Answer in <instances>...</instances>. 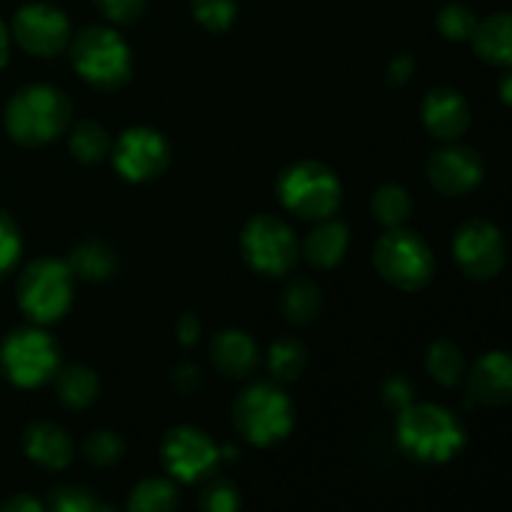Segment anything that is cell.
Returning <instances> with one entry per match:
<instances>
[{
    "instance_id": "cell-1",
    "label": "cell",
    "mask_w": 512,
    "mask_h": 512,
    "mask_svg": "<svg viewBox=\"0 0 512 512\" xmlns=\"http://www.w3.org/2000/svg\"><path fill=\"white\" fill-rule=\"evenodd\" d=\"M400 448L420 463H448L465 445V430L440 405H408L398 420Z\"/></svg>"
},
{
    "instance_id": "cell-2",
    "label": "cell",
    "mask_w": 512,
    "mask_h": 512,
    "mask_svg": "<svg viewBox=\"0 0 512 512\" xmlns=\"http://www.w3.org/2000/svg\"><path fill=\"white\" fill-rule=\"evenodd\" d=\"M70 120V103L60 90L50 85H30L20 93L13 95V100L5 108V128L10 138L28 148L50 143L65 130Z\"/></svg>"
},
{
    "instance_id": "cell-3",
    "label": "cell",
    "mask_w": 512,
    "mask_h": 512,
    "mask_svg": "<svg viewBox=\"0 0 512 512\" xmlns=\"http://www.w3.org/2000/svg\"><path fill=\"white\" fill-rule=\"evenodd\" d=\"M235 428L248 443L273 445L293 428V408L283 390L268 383L253 385L238 398L233 410Z\"/></svg>"
},
{
    "instance_id": "cell-4",
    "label": "cell",
    "mask_w": 512,
    "mask_h": 512,
    "mask_svg": "<svg viewBox=\"0 0 512 512\" xmlns=\"http://www.w3.org/2000/svg\"><path fill=\"white\" fill-rule=\"evenodd\" d=\"M73 63L88 83L98 88H120L130 75V53L118 33L108 28H85L75 38Z\"/></svg>"
},
{
    "instance_id": "cell-5",
    "label": "cell",
    "mask_w": 512,
    "mask_h": 512,
    "mask_svg": "<svg viewBox=\"0 0 512 512\" xmlns=\"http://www.w3.org/2000/svg\"><path fill=\"white\" fill-rule=\"evenodd\" d=\"M375 268L400 290H420L433 278V253L423 238L408 230H393L375 245Z\"/></svg>"
},
{
    "instance_id": "cell-6",
    "label": "cell",
    "mask_w": 512,
    "mask_h": 512,
    "mask_svg": "<svg viewBox=\"0 0 512 512\" xmlns=\"http://www.w3.org/2000/svg\"><path fill=\"white\" fill-rule=\"evenodd\" d=\"M278 190L285 208L308 220L328 218L340 203L338 178L320 163H298L285 170Z\"/></svg>"
},
{
    "instance_id": "cell-7",
    "label": "cell",
    "mask_w": 512,
    "mask_h": 512,
    "mask_svg": "<svg viewBox=\"0 0 512 512\" xmlns=\"http://www.w3.org/2000/svg\"><path fill=\"white\" fill-rule=\"evenodd\" d=\"M18 303L35 323H53L70 305V268L60 260H35L18 280Z\"/></svg>"
},
{
    "instance_id": "cell-8",
    "label": "cell",
    "mask_w": 512,
    "mask_h": 512,
    "mask_svg": "<svg viewBox=\"0 0 512 512\" xmlns=\"http://www.w3.org/2000/svg\"><path fill=\"white\" fill-rule=\"evenodd\" d=\"M0 368L18 388H35L58 368V348L40 330H15L0 345Z\"/></svg>"
},
{
    "instance_id": "cell-9",
    "label": "cell",
    "mask_w": 512,
    "mask_h": 512,
    "mask_svg": "<svg viewBox=\"0 0 512 512\" xmlns=\"http://www.w3.org/2000/svg\"><path fill=\"white\" fill-rule=\"evenodd\" d=\"M243 253L255 270L265 275L288 273L298 258L295 235L283 220L258 215L243 230Z\"/></svg>"
},
{
    "instance_id": "cell-10",
    "label": "cell",
    "mask_w": 512,
    "mask_h": 512,
    "mask_svg": "<svg viewBox=\"0 0 512 512\" xmlns=\"http://www.w3.org/2000/svg\"><path fill=\"white\" fill-rule=\"evenodd\" d=\"M453 248L463 273L475 280H488L498 275L508 258L503 233L488 220H468L460 225Z\"/></svg>"
},
{
    "instance_id": "cell-11",
    "label": "cell",
    "mask_w": 512,
    "mask_h": 512,
    "mask_svg": "<svg viewBox=\"0 0 512 512\" xmlns=\"http://www.w3.org/2000/svg\"><path fill=\"white\" fill-rule=\"evenodd\" d=\"M220 453L213 440L195 428H175L165 435L163 463L173 478L195 483L213 473Z\"/></svg>"
},
{
    "instance_id": "cell-12",
    "label": "cell",
    "mask_w": 512,
    "mask_h": 512,
    "mask_svg": "<svg viewBox=\"0 0 512 512\" xmlns=\"http://www.w3.org/2000/svg\"><path fill=\"white\" fill-rule=\"evenodd\" d=\"M13 33L20 48L33 55L48 58V55L60 53L65 48L70 28L68 20H65V15L60 10L43 3H33L18 10V15L13 20Z\"/></svg>"
},
{
    "instance_id": "cell-13",
    "label": "cell",
    "mask_w": 512,
    "mask_h": 512,
    "mask_svg": "<svg viewBox=\"0 0 512 512\" xmlns=\"http://www.w3.org/2000/svg\"><path fill=\"white\" fill-rule=\"evenodd\" d=\"M168 143L155 130H128L115 145V168L128 180H150L168 168Z\"/></svg>"
},
{
    "instance_id": "cell-14",
    "label": "cell",
    "mask_w": 512,
    "mask_h": 512,
    "mask_svg": "<svg viewBox=\"0 0 512 512\" xmlns=\"http://www.w3.org/2000/svg\"><path fill=\"white\" fill-rule=\"evenodd\" d=\"M483 158L473 148L450 145L438 150L428 163L430 183L443 195H465L483 180Z\"/></svg>"
},
{
    "instance_id": "cell-15",
    "label": "cell",
    "mask_w": 512,
    "mask_h": 512,
    "mask_svg": "<svg viewBox=\"0 0 512 512\" xmlns=\"http://www.w3.org/2000/svg\"><path fill=\"white\" fill-rule=\"evenodd\" d=\"M470 398L475 403L500 405L512 403V355L488 353L475 363L470 373Z\"/></svg>"
},
{
    "instance_id": "cell-16",
    "label": "cell",
    "mask_w": 512,
    "mask_h": 512,
    "mask_svg": "<svg viewBox=\"0 0 512 512\" xmlns=\"http://www.w3.org/2000/svg\"><path fill=\"white\" fill-rule=\"evenodd\" d=\"M425 128L440 140H455L468 130L470 108L458 90L438 88L423 103Z\"/></svg>"
},
{
    "instance_id": "cell-17",
    "label": "cell",
    "mask_w": 512,
    "mask_h": 512,
    "mask_svg": "<svg viewBox=\"0 0 512 512\" xmlns=\"http://www.w3.org/2000/svg\"><path fill=\"white\" fill-rule=\"evenodd\" d=\"M25 453L30 460L40 463L43 468L63 470L73 460V445L70 438L53 423H33L25 430Z\"/></svg>"
},
{
    "instance_id": "cell-18",
    "label": "cell",
    "mask_w": 512,
    "mask_h": 512,
    "mask_svg": "<svg viewBox=\"0 0 512 512\" xmlns=\"http://www.w3.org/2000/svg\"><path fill=\"white\" fill-rule=\"evenodd\" d=\"M213 363L218 365L220 373L228 378H248L258 365V348L250 340V335L240 330H225L210 345Z\"/></svg>"
},
{
    "instance_id": "cell-19",
    "label": "cell",
    "mask_w": 512,
    "mask_h": 512,
    "mask_svg": "<svg viewBox=\"0 0 512 512\" xmlns=\"http://www.w3.org/2000/svg\"><path fill=\"white\" fill-rule=\"evenodd\" d=\"M475 50L493 65H512V13L490 15L473 33Z\"/></svg>"
},
{
    "instance_id": "cell-20",
    "label": "cell",
    "mask_w": 512,
    "mask_h": 512,
    "mask_svg": "<svg viewBox=\"0 0 512 512\" xmlns=\"http://www.w3.org/2000/svg\"><path fill=\"white\" fill-rule=\"evenodd\" d=\"M345 248H348V228L333 220V223H323L308 235L305 255L318 268H333L345 255Z\"/></svg>"
},
{
    "instance_id": "cell-21",
    "label": "cell",
    "mask_w": 512,
    "mask_h": 512,
    "mask_svg": "<svg viewBox=\"0 0 512 512\" xmlns=\"http://www.w3.org/2000/svg\"><path fill=\"white\" fill-rule=\"evenodd\" d=\"M115 255L110 253V248H105L103 243H90L78 245L70 255V273H78L85 280H105L108 275H113L115 270Z\"/></svg>"
},
{
    "instance_id": "cell-22",
    "label": "cell",
    "mask_w": 512,
    "mask_h": 512,
    "mask_svg": "<svg viewBox=\"0 0 512 512\" xmlns=\"http://www.w3.org/2000/svg\"><path fill=\"white\" fill-rule=\"evenodd\" d=\"M175 505H178V490L173 483L160 478H150L135 485L128 500L130 512H173Z\"/></svg>"
},
{
    "instance_id": "cell-23",
    "label": "cell",
    "mask_w": 512,
    "mask_h": 512,
    "mask_svg": "<svg viewBox=\"0 0 512 512\" xmlns=\"http://www.w3.org/2000/svg\"><path fill=\"white\" fill-rule=\"evenodd\" d=\"M98 390L100 385L93 370L80 368V365L63 370L58 378V395L68 408H88L98 398Z\"/></svg>"
},
{
    "instance_id": "cell-24",
    "label": "cell",
    "mask_w": 512,
    "mask_h": 512,
    "mask_svg": "<svg viewBox=\"0 0 512 512\" xmlns=\"http://www.w3.org/2000/svg\"><path fill=\"white\" fill-rule=\"evenodd\" d=\"M428 370L445 388L458 385L465 373V360L458 345H453L450 340H438L428 353Z\"/></svg>"
},
{
    "instance_id": "cell-25",
    "label": "cell",
    "mask_w": 512,
    "mask_h": 512,
    "mask_svg": "<svg viewBox=\"0 0 512 512\" xmlns=\"http://www.w3.org/2000/svg\"><path fill=\"white\" fill-rule=\"evenodd\" d=\"M283 310L295 325H308L320 313V293L308 280H295L283 298Z\"/></svg>"
},
{
    "instance_id": "cell-26",
    "label": "cell",
    "mask_w": 512,
    "mask_h": 512,
    "mask_svg": "<svg viewBox=\"0 0 512 512\" xmlns=\"http://www.w3.org/2000/svg\"><path fill=\"white\" fill-rule=\"evenodd\" d=\"M308 363V350L300 340L280 338L270 348V370L278 380H295L305 370Z\"/></svg>"
},
{
    "instance_id": "cell-27",
    "label": "cell",
    "mask_w": 512,
    "mask_h": 512,
    "mask_svg": "<svg viewBox=\"0 0 512 512\" xmlns=\"http://www.w3.org/2000/svg\"><path fill=\"white\" fill-rule=\"evenodd\" d=\"M410 198L398 185H383L373 198V213L383 225L398 228L410 218Z\"/></svg>"
},
{
    "instance_id": "cell-28",
    "label": "cell",
    "mask_w": 512,
    "mask_h": 512,
    "mask_svg": "<svg viewBox=\"0 0 512 512\" xmlns=\"http://www.w3.org/2000/svg\"><path fill=\"white\" fill-rule=\"evenodd\" d=\"M70 150L80 163H95L108 153V135L98 123L83 120L75 125L73 135H70Z\"/></svg>"
},
{
    "instance_id": "cell-29",
    "label": "cell",
    "mask_w": 512,
    "mask_h": 512,
    "mask_svg": "<svg viewBox=\"0 0 512 512\" xmlns=\"http://www.w3.org/2000/svg\"><path fill=\"white\" fill-rule=\"evenodd\" d=\"M438 28L445 38L468 40V38H473L475 28H478V20H475V13L468 8V5L453 3V5H448V8L440 10Z\"/></svg>"
},
{
    "instance_id": "cell-30",
    "label": "cell",
    "mask_w": 512,
    "mask_h": 512,
    "mask_svg": "<svg viewBox=\"0 0 512 512\" xmlns=\"http://www.w3.org/2000/svg\"><path fill=\"white\" fill-rule=\"evenodd\" d=\"M120 455H123V443H120L118 435L108 433V430H100V433H93L88 440H85V458L93 465H113L118 463Z\"/></svg>"
},
{
    "instance_id": "cell-31",
    "label": "cell",
    "mask_w": 512,
    "mask_h": 512,
    "mask_svg": "<svg viewBox=\"0 0 512 512\" xmlns=\"http://www.w3.org/2000/svg\"><path fill=\"white\" fill-rule=\"evenodd\" d=\"M193 13L208 30H225L235 18V0H193Z\"/></svg>"
},
{
    "instance_id": "cell-32",
    "label": "cell",
    "mask_w": 512,
    "mask_h": 512,
    "mask_svg": "<svg viewBox=\"0 0 512 512\" xmlns=\"http://www.w3.org/2000/svg\"><path fill=\"white\" fill-rule=\"evenodd\" d=\"M240 495L228 480H215L200 495V510L203 512H238Z\"/></svg>"
},
{
    "instance_id": "cell-33",
    "label": "cell",
    "mask_w": 512,
    "mask_h": 512,
    "mask_svg": "<svg viewBox=\"0 0 512 512\" xmlns=\"http://www.w3.org/2000/svg\"><path fill=\"white\" fill-rule=\"evenodd\" d=\"M98 503H95L93 498H90L85 490H78V488H63L58 490V493H53V498H50V508L48 512H100Z\"/></svg>"
},
{
    "instance_id": "cell-34",
    "label": "cell",
    "mask_w": 512,
    "mask_h": 512,
    "mask_svg": "<svg viewBox=\"0 0 512 512\" xmlns=\"http://www.w3.org/2000/svg\"><path fill=\"white\" fill-rule=\"evenodd\" d=\"M20 255V238L18 228L13 220L0 210V275L8 273Z\"/></svg>"
},
{
    "instance_id": "cell-35",
    "label": "cell",
    "mask_w": 512,
    "mask_h": 512,
    "mask_svg": "<svg viewBox=\"0 0 512 512\" xmlns=\"http://www.w3.org/2000/svg\"><path fill=\"white\" fill-rule=\"evenodd\" d=\"M148 0H98L100 10L115 23H133L143 15Z\"/></svg>"
},
{
    "instance_id": "cell-36",
    "label": "cell",
    "mask_w": 512,
    "mask_h": 512,
    "mask_svg": "<svg viewBox=\"0 0 512 512\" xmlns=\"http://www.w3.org/2000/svg\"><path fill=\"white\" fill-rule=\"evenodd\" d=\"M385 403L390 405V408H398V410H405L408 405H413V388H410L408 380L403 378H393L388 385H385Z\"/></svg>"
},
{
    "instance_id": "cell-37",
    "label": "cell",
    "mask_w": 512,
    "mask_h": 512,
    "mask_svg": "<svg viewBox=\"0 0 512 512\" xmlns=\"http://www.w3.org/2000/svg\"><path fill=\"white\" fill-rule=\"evenodd\" d=\"M173 383L180 393H193L200 385V370L195 368V365H180V368L175 370Z\"/></svg>"
},
{
    "instance_id": "cell-38",
    "label": "cell",
    "mask_w": 512,
    "mask_h": 512,
    "mask_svg": "<svg viewBox=\"0 0 512 512\" xmlns=\"http://www.w3.org/2000/svg\"><path fill=\"white\" fill-rule=\"evenodd\" d=\"M0 512H45L43 505L30 495H15L8 503L0 505Z\"/></svg>"
},
{
    "instance_id": "cell-39",
    "label": "cell",
    "mask_w": 512,
    "mask_h": 512,
    "mask_svg": "<svg viewBox=\"0 0 512 512\" xmlns=\"http://www.w3.org/2000/svg\"><path fill=\"white\" fill-rule=\"evenodd\" d=\"M413 68H415V63L410 55H400V58H395L393 63H390V83H395V85L405 83V80L413 75Z\"/></svg>"
},
{
    "instance_id": "cell-40",
    "label": "cell",
    "mask_w": 512,
    "mask_h": 512,
    "mask_svg": "<svg viewBox=\"0 0 512 512\" xmlns=\"http://www.w3.org/2000/svg\"><path fill=\"white\" fill-rule=\"evenodd\" d=\"M200 335V325L193 315H183L178 323V338L183 345H193Z\"/></svg>"
},
{
    "instance_id": "cell-41",
    "label": "cell",
    "mask_w": 512,
    "mask_h": 512,
    "mask_svg": "<svg viewBox=\"0 0 512 512\" xmlns=\"http://www.w3.org/2000/svg\"><path fill=\"white\" fill-rule=\"evenodd\" d=\"M8 53H10V35H8V28L3 25V20H0V68L8 63Z\"/></svg>"
},
{
    "instance_id": "cell-42",
    "label": "cell",
    "mask_w": 512,
    "mask_h": 512,
    "mask_svg": "<svg viewBox=\"0 0 512 512\" xmlns=\"http://www.w3.org/2000/svg\"><path fill=\"white\" fill-rule=\"evenodd\" d=\"M500 98H503L512 108V73H508L503 80H500Z\"/></svg>"
}]
</instances>
